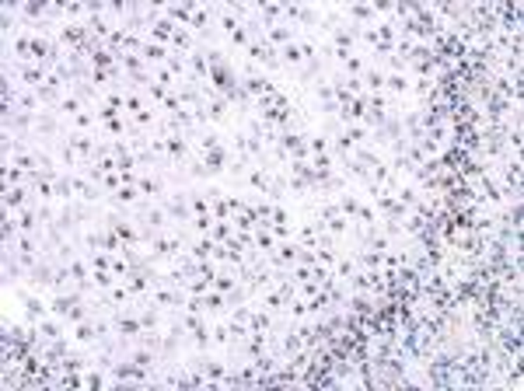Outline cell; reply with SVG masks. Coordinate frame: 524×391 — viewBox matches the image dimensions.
<instances>
[{"label":"cell","instance_id":"1","mask_svg":"<svg viewBox=\"0 0 524 391\" xmlns=\"http://www.w3.org/2000/svg\"><path fill=\"white\" fill-rule=\"evenodd\" d=\"M129 217L147 231V234H158V231H175L172 217L165 213V206L158 199H140L136 206H129Z\"/></svg>","mask_w":524,"mask_h":391},{"label":"cell","instance_id":"2","mask_svg":"<svg viewBox=\"0 0 524 391\" xmlns=\"http://www.w3.org/2000/svg\"><path fill=\"white\" fill-rule=\"evenodd\" d=\"M108 318H112V332L119 339H136L143 332L140 325V314H136V304H126V307H108Z\"/></svg>","mask_w":524,"mask_h":391},{"label":"cell","instance_id":"3","mask_svg":"<svg viewBox=\"0 0 524 391\" xmlns=\"http://www.w3.org/2000/svg\"><path fill=\"white\" fill-rule=\"evenodd\" d=\"M238 74H241V91L252 98V101H255V98H262L269 88H273V77H269L266 70H259L255 63H248V60L241 63V70H238Z\"/></svg>","mask_w":524,"mask_h":391},{"label":"cell","instance_id":"4","mask_svg":"<svg viewBox=\"0 0 524 391\" xmlns=\"http://www.w3.org/2000/svg\"><path fill=\"white\" fill-rule=\"evenodd\" d=\"M158 203L165 206V213L172 217L175 227H186V224L193 220V210H189V196H186V189H172L168 196H161Z\"/></svg>","mask_w":524,"mask_h":391},{"label":"cell","instance_id":"5","mask_svg":"<svg viewBox=\"0 0 524 391\" xmlns=\"http://www.w3.org/2000/svg\"><path fill=\"white\" fill-rule=\"evenodd\" d=\"M262 39H266L273 49H283V46H290V42H298V39H301V28H298V25H287V21H280V25L266 28V32H262Z\"/></svg>","mask_w":524,"mask_h":391},{"label":"cell","instance_id":"6","mask_svg":"<svg viewBox=\"0 0 524 391\" xmlns=\"http://www.w3.org/2000/svg\"><path fill=\"white\" fill-rule=\"evenodd\" d=\"M252 14L259 18V25H262V28H273V25H280V21H283V4L259 0V4L252 7Z\"/></svg>","mask_w":524,"mask_h":391},{"label":"cell","instance_id":"7","mask_svg":"<svg viewBox=\"0 0 524 391\" xmlns=\"http://www.w3.org/2000/svg\"><path fill=\"white\" fill-rule=\"evenodd\" d=\"M84 108H91V105H88L81 95H74V91H70V95H63L56 105H53V112H56V115H63V119H74V115H77V112H84Z\"/></svg>","mask_w":524,"mask_h":391},{"label":"cell","instance_id":"8","mask_svg":"<svg viewBox=\"0 0 524 391\" xmlns=\"http://www.w3.org/2000/svg\"><path fill=\"white\" fill-rule=\"evenodd\" d=\"M196 46H200V42H196V35H193L189 28H175V35H172V49H175V53H186V56H189Z\"/></svg>","mask_w":524,"mask_h":391},{"label":"cell","instance_id":"9","mask_svg":"<svg viewBox=\"0 0 524 391\" xmlns=\"http://www.w3.org/2000/svg\"><path fill=\"white\" fill-rule=\"evenodd\" d=\"M14 186H28V172L4 161V189H14Z\"/></svg>","mask_w":524,"mask_h":391},{"label":"cell","instance_id":"10","mask_svg":"<svg viewBox=\"0 0 524 391\" xmlns=\"http://www.w3.org/2000/svg\"><path fill=\"white\" fill-rule=\"evenodd\" d=\"M364 88H367V91H385V67L371 63L367 74H364Z\"/></svg>","mask_w":524,"mask_h":391},{"label":"cell","instance_id":"11","mask_svg":"<svg viewBox=\"0 0 524 391\" xmlns=\"http://www.w3.org/2000/svg\"><path fill=\"white\" fill-rule=\"evenodd\" d=\"M210 238H213L217 245L231 241V238H234V220H213V227H210Z\"/></svg>","mask_w":524,"mask_h":391},{"label":"cell","instance_id":"12","mask_svg":"<svg viewBox=\"0 0 524 391\" xmlns=\"http://www.w3.org/2000/svg\"><path fill=\"white\" fill-rule=\"evenodd\" d=\"M269 224H290V227H294V210H287L283 203H276V206H273V217H269Z\"/></svg>","mask_w":524,"mask_h":391},{"label":"cell","instance_id":"13","mask_svg":"<svg viewBox=\"0 0 524 391\" xmlns=\"http://www.w3.org/2000/svg\"><path fill=\"white\" fill-rule=\"evenodd\" d=\"M84 255H88L91 269H112V255L108 252H84Z\"/></svg>","mask_w":524,"mask_h":391}]
</instances>
